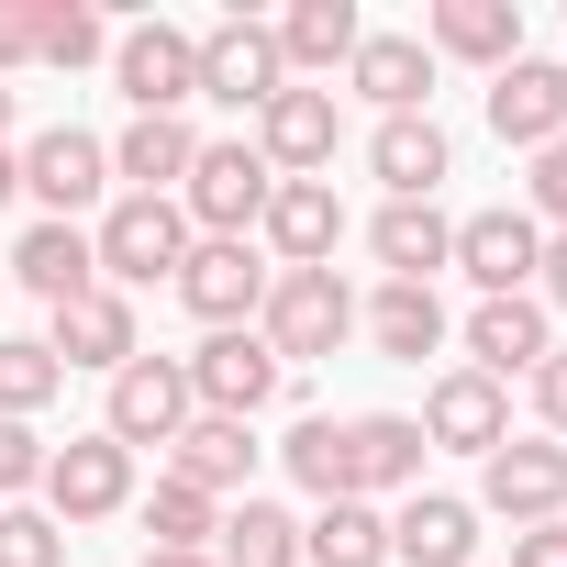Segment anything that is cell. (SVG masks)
Segmentation results:
<instances>
[{"instance_id":"cell-37","label":"cell","mask_w":567,"mask_h":567,"mask_svg":"<svg viewBox=\"0 0 567 567\" xmlns=\"http://www.w3.org/2000/svg\"><path fill=\"white\" fill-rule=\"evenodd\" d=\"M23 489H45V434L0 412V501H23Z\"/></svg>"},{"instance_id":"cell-26","label":"cell","mask_w":567,"mask_h":567,"mask_svg":"<svg viewBox=\"0 0 567 567\" xmlns=\"http://www.w3.org/2000/svg\"><path fill=\"white\" fill-rule=\"evenodd\" d=\"M346 79L379 101V123H401V112L434 101V45H423V34H368V45L346 56Z\"/></svg>"},{"instance_id":"cell-10","label":"cell","mask_w":567,"mask_h":567,"mask_svg":"<svg viewBox=\"0 0 567 567\" xmlns=\"http://www.w3.org/2000/svg\"><path fill=\"white\" fill-rule=\"evenodd\" d=\"M112 79H123L134 112H189V101H200V34L134 23V34H112Z\"/></svg>"},{"instance_id":"cell-25","label":"cell","mask_w":567,"mask_h":567,"mask_svg":"<svg viewBox=\"0 0 567 567\" xmlns=\"http://www.w3.org/2000/svg\"><path fill=\"white\" fill-rule=\"evenodd\" d=\"M357 334L379 346V357H401V368H423L456 323H445V301L434 290H412V278H379V301H357Z\"/></svg>"},{"instance_id":"cell-6","label":"cell","mask_w":567,"mask_h":567,"mask_svg":"<svg viewBox=\"0 0 567 567\" xmlns=\"http://www.w3.org/2000/svg\"><path fill=\"white\" fill-rule=\"evenodd\" d=\"M134 501V456L112 445V434H68V445H45V523L68 534V523H112Z\"/></svg>"},{"instance_id":"cell-43","label":"cell","mask_w":567,"mask_h":567,"mask_svg":"<svg viewBox=\"0 0 567 567\" xmlns=\"http://www.w3.org/2000/svg\"><path fill=\"white\" fill-rule=\"evenodd\" d=\"M12 189H23V156H12V145H0V200H12Z\"/></svg>"},{"instance_id":"cell-44","label":"cell","mask_w":567,"mask_h":567,"mask_svg":"<svg viewBox=\"0 0 567 567\" xmlns=\"http://www.w3.org/2000/svg\"><path fill=\"white\" fill-rule=\"evenodd\" d=\"M134 567H212V556H134Z\"/></svg>"},{"instance_id":"cell-42","label":"cell","mask_w":567,"mask_h":567,"mask_svg":"<svg viewBox=\"0 0 567 567\" xmlns=\"http://www.w3.org/2000/svg\"><path fill=\"white\" fill-rule=\"evenodd\" d=\"M534 301L567 312V234H545V267H534Z\"/></svg>"},{"instance_id":"cell-16","label":"cell","mask_w":567,"mask_h":567,"mask_svg":"<svg viewBox=\"0 0 567 567\" xmlns=\"http://www.w3.org/2000/svg\"><path fill=\"white\" fill-rule=\"evenodd\" d=\"M489 134L523 145V156L567 145V79H556V56H512V68L489 79Z\"/></svg>"},{"instance_id":"cell-4","label":"cell","mask_w":567,"mask_h":567,"mask_svg":"<svg viewBox=\"0 0 567 567\" xmlns=\"http://www.w3.org/2000/svg\"><path fill=\"white\" fill-rule=\"evenodd\" d=\"M178 368H189V401H200V412H223V423H256L278 390H290V368L267 357V334H256V323L200 334V357H178Z\"/></svg>"},{"instance_id":"cell-39","label":"cell","mask_w":567,"mask_h":567,"mask_svg":"<svg viewBox=\"0 0 567 567\" xmlns=\"http://www.w3.org/2000/svg\"><path fill=\"white\" fill-rule=\"evenodd\" d=\"M534 412H545V445H567V346L534 368Z\"/></svg>"},{"instance_id":"cell-20","label":"cell","mask_w":567,"mask_h":567,"mask_svg":"<svg viewBox=\"0 0 567 567\" xmlns=\"http://www.w3.org/2000/svg\"><path fill=\"white\" fill-rule=\"evenodd\" d=\"M189 156H200L189 112H134V123H123V145H112V178H123L134 200H178Z\"/></svg>"},{"instance_id":"cell-7","label":"cell","mask_w":567,"mask_h":567,"mask_svg":"<svg viewBox=\"0 0 567 567\" xmlns=\"http://www.w3.org/2000/svg\"><path fill=\"white\" fill-rule=\"evenodd\" d=\"M278 90H290V68H278V34H267L256 12H223V23L200 34V101H223V112H267Z\"/></svg>"},{"instance_id":"cell-31","label":"cell","mask_w":567,"mask_h":567,"mask_svg":"<svg viewBox=\"0 0 567 567\" xmlns=\"http://www.w3.org/2000/svg\"><path fill=\"white\" fill-rule=\"evenodd\" d=\"M212 567H301V523L245 489V501L223 512V534H212Z\"/></svg>"},{"instance_id":"cell-36","label":"cell","mask_w":567,"mask_h":567,"mask_svg":"<svg viewBox=\"0 0 567 567\" xmlns=\"http://www.w3.org/2000/svg\"><path fill=\"white\" fill-rule=\"evenodd\" d=\"M0 567H68V534L23 501H0Z\"/></svg>"},{"instance_id":"cell-22","label":"cell","mask_w":567,"mask_h":567,"mask_svg":"<svg viewBox=\"0 0 567 567\" xmlns=\"http://www.w3.org/2000/svg\"><path fill=\"white\" fill-rule=\"evenodd\" d=\"M390 556H401V567H467V556H478V501L412 489V501L390 512Z\"/></svg>"},{"instance_id":"cell-38","label":"cell","mask_w":567,"mask_h":567,"mask_svg":"<svg viewBox=\"0 0 567 567\" xmlns=\"http://www.w3.org/2000/svg\"><path fill=\"white\" fill-rule=\"evenodd\" d=\"M534 223H545V234H567V145H545V156H534Z\"/></svg>"},{"instance_id":"cell-45","label":"cell","mask_w":567,"mask_h":567,"mask_svg":"<svg viewBox=\"0 0 567 567\" xmlns=\"http://www.w3.org/2000/svg\"><path fill=\"white\" fill-rule=\"evenodd\" d=\"M0 145H12V90H0Z\"/></svg>"},{"instance_id":"cell-1","label":"cell","mask_w":567,"mask_h":567,"mask_svg":"<svg viewBox=\"0 0 567 567\" xmlns=\"http://www.w3.org/2000/svg\"><path fill=\"white\" fill-rule=\"evenodd\" d=\"M256 334H267V357H278V368L334 357V346L357 334V290H346V267H278V278H267Z\"/></svg>"},{"instance_id":"cell-19","label":"cell","mask_w":567,"mask_h":567,"mask_svg":"<svg viewBox=\"0 0 567 567\" xmlns=\"http://www.w3.org/2000/svg\"><path fill=\"white\" fill-rule=\"evenodd\" d=\"M267 34H278V68H290L301 90H312V79H334V68H346V56L368 45V23H357V0H290V12H278Z\"/></svg>"},{"instance_id":"cell-12","label":"cell","mask_w":567,"mask_h":567,"mask_svg":"<svg viewBox=\"0 0 567 567\" xmlns=\"http://www.w3.org/2000/svg\"><path fill=\"white\" fill-rule=\"evenodd\" d=\"M256 156H267V178H323L334 167V145H346V123H334V90H278L267 112H256V134H245Z\"/></svg>"},{"instance_id":"cell-32","label":"cell","mask_w":567,"mask_h":567,"mask_svg":"<svg viewBox=\"0 0 567 567\" xmlns=\"http://www.w3.org/2000/svg\"><path fill=\"white\" fill-rule=\"evenodd\" d=\"M278 467H290L312 501H357V456H346V423L334 412H301L290 434H278Z\"/></svg>"},{"instance_id":"cell-21","label":"cell","mask_w":567,"mask_h":567,"mask_svg":"<svg viewBox=\"0 0 567 567\" xmlns=\"http://www.w3.org/2000/svg\"><path fill=\"white\" fill-rule=\"evenodd\" d=\"M167 478L200 489V501H234L256 478V423H223V412H189V434L167 445Z\"/></svg>"},{"instance_id":"cell-15","label":"cell","mask_w":567,"mask_h":567,"mask_svg":"<svg viewBox=\"0 0 567 567\" xmlns=\"http://www.w3.org/2000/svg\"><path fill=\"white\" fill-rule=\"evenodd\" d=\"M423 445H445V456H489V445H512V390L478 379V368H445V379L423 390Z\"/></svg>"},{"instance_id":"cell-30","label":"cell","mask_w":567,"mask_h":567,"mask_svg":"<svg viewBox=\"0 0 567 567\" xmlns=\"http://www.w3.org/2000/svg\"><path fill=\"white\" fill-rule=\"evenodd\" d=\"M301 567H390V512L379 501H323L301 523Z\"/></svg>"},{"instance_id":"cell-18","label":"cell","mask_w":567,"mask_h":567,"mask_svg":"<svg viewBox=\"0 0 567 567\" xmlns=\"http://www.w3.org/2000/svg\"><path fill=\"white\" fill-rule=\"evenodd\" d=\"M45 357L56 368H134L145 346H134V301L123 290H79V301H56V323H45Z\"/></svg>"},{"instance_id":"cell-24","label":"cell","mask_w":567,"mask_h":567,"mask_svg":"<svg viewBox=\"0 0 567 567\" xmlns=\"http://www.w3.org/2000/svg\"><path fill=\"white\" fill-rule=\"evenodd\" d=\"M434 56H467V68H512L523 56V0H434V23H423Z\"/></svg>"},{"instance_id":"cell-17","label":"cell","mask_w":567,"mask_h":567,"mask_svg":"<svg viewBox=\"0 0 567 567\" xmlns=\"http://www.w3.org/2000/svg\"><path fill=\"white\" fill-rule=\"evenodd\" d=\"M256 234H267L278 267H334V245H346V200H334V178H278Z\"/></svg>"},{"instance_id":"cell-28","label":"cell","mask_w":567,"mask_h":567,"mask_svg":"<svg viewBox=\"0 0 567 567\" xmlns=\"http://www.w3.org/2000/svg\"><path fill=\"white\" fill-rule=\"evenodd\" d=\"M12 278L56 312V301H79V290H101V256H90V223H34L23 245H12Z\"/></svg>"},{"instance_id":"cell-2","label":"cell","mask_w":567,"mask_h":567,"mask_svg":"<svg viewBox=\"0 0 567 567\" xmlns=\"http://www.w3.org/2000/svg\"><path fill=\"white\" fill-rule=\"evenodd\" d=\"M267 156L245 145V134H223V145H200L189 156V178H178V212H189V234L200 245H256V223H267Z\"/></svg>"},{"instance_id":"cell-34","label":"cell","mask_w":567,"mask_h":567,"mask_svg":"<svg viewBox=\"0 0 567 567\" xmlns=\"http://www.w3.org/2000/svg\"><path fill=\"white\" fill-rule=\"evenodd\" d=\"M145 534H156V556H212V534H223V501H200V489L156 478V489H145Z\"/></svg>"},{"instance_id":"cell-8","label":"cell","mask_w":567,"mask_h":567,"mask_svg":"<svg viewBox=\"0 0 567 567\" xmlns=\"http://www.w3.org/2000/svg\"><path fill=\"white\" fill-rule=\"evenodd\" d=\"M189 368L178 357H134V368H112V412H101V434L134 456V445H178L189 434Z\"/></svg>"},{"instance_id":"cell-40","label":"cell","mask_w":567,"mask_h":567,"mask_svg":"<svg viewBox=\"0 0 567 567\" xmlns=\"http://www.w3.org/2000/svg\"><path fill=\"white\" fill-rule=\"evenodd\" d=\"M12 68H34V12H23V0H0V79H12Z\"/></svg>"},{"instance_id":"cell-27","label":"cell","mask_w":567,"mask_h":567,"mask_svg":"<svg viewBox=\"0 0 567 567\" xmlns=\"http://www.w3.org/2000/svg\"><path fill=\"white\" fill-rule=\"evenodd\" d=\"M368 167H379V189H390V200H434V178L456 167V145H445V123H434V112H401V123H379V134H368Z\"/></svg>"},{"instance_id":"cell-23","label":"cell","mask_w":567,"mask_h":567,"mask_svg":"<svg viewBox=\"0 0 567 567\" xmlns=\"http://www.w3.org/2000/svg\"><path fill=\"white\" fill-rule=\"evenodd\" d=\"M346 456H357V501H379V489H401V501H412L434 445H423V423H412V412H357V423H346Z\"/></svg>"},{"instance_id":"cell-41","label":"cell","mask_w":567,"mask_h":567,"mask_svg":"<svg viewBox=\"0 0 567 567\" xmlns=\"http://www.w3.org/2000/svg\"><path fill=\"white\" fill-rule=\"evenodd\" d=\"M512 567H567V523H534V534H512Z\"/></svg>"},{"instance_id":"cell-13","label":"cell","mask_w":567,"mask_h":567,"mask_svg":"<svg viewBox=\"0 0 567 567\" xmlns=\"http://www.w3.org/2000/svg\"><path fill=\"white\" fill-rule=\"evenodd\" d=\"M456 346H467V368H478V379H501V390H512V379H534V368L556 357V312H545L534 290H523V301H478V312L456 323Z\"/></svg>"},{"instance_id":"cell-33","label":"cell","mask_w":567,"mask_h":567,"mask_svg":"<svg viewBox=\"0 0 567 567\" xmlns=\"http://www.w3.org/2000/svg\"><path fill=\"white\" fill-rule=\"evenodd\" d=\"M23 12H34V68H90V56H112V23L90 12V0H23Z\"/></svg>"},{"instance_id":"cell-14","label":"cell","mask_w":567,"mask_h":567,"mask_svg":"<svg viewBox=\"0 0 567 567\" xmlns=\"http://www.w3.org/2000/svg\"><path fill=\"white\" fill-rule=\"evenodd\" d=\"M23 189L45 200V223H79V212L112 189V145H101V134H79V123H56V134H34V145H23Z\"/></svg>"},{"instance_id":"cell-5","label":"cell","mask_w":567,"mask_h":567,"mask_svg":"<svg viewBox=\"0 0 567 567\" xmlns=\"http://www.w3.org/2000/svg\"><path fill=\"white\" fill-rule=\"evenodd\" d=\"M478 512H501L512 534H534V523H567V445H545V434H512V445H489V456H478Z\"/></svg>"},{"instance_id":"cell-46","label":"cell","mask_w":567,"mask_h":567,"mask_svg":"<svg viewBox=\"0 0 567 567\" xmlns=\"http://www.w3.org/2000/svg\"><path fill=\"white\" fill-rule=\"evenodd\" d=\"M556 79H567V56H556Z\"/></svg>"},{"instance_id":"cell-9","label":"cell","mask_w":567,"mask_h":567,"mask_svg":"<svg viewBox=\"0 0 567 567\" xmlns=\"http://www.w3.org/2000/svg\"><path fill=\"white\" fill-rule=\"evenodd\" d=\"M445 267H467V278H478V301H523V290H534V267H545V223H534V212H512V200H501V212H467Z\"/></svg>"},{"instance_id":"cell-11","label":"cell","mask_w":567,"mask_h":567,"mask_svg":"<svg viewBox=\"0 0 567 567\" xmlns=\"http://www.w3.org/2000/svg\"><path fill=\"white\" fill-rule=\"evenodd\" d=\"M267 278H278V267H267L256 245H189V267L167 278V290L200 312V334H234V323L267 312Z\"/></svg>"},{"instance_id":"cell-3","label":"cell","mask_w":567,"mask_h":567,"mask_svg":"<svg viewBox=\"0 0 567 567\" xmlns=\"http://www.w3.org/2000/svg\"><path fill=\"white\" fill-rule=\"evenodd\" d=\"M189 245H200V234H189V212H178V200H134V189H123V200L101 212V234H90L101 290H123V301H134V290H156V278H178V267H189Z\"/></svg>"},{"instance_id":"cell-29","label":"cell","mask_w":567,"mask_h":567,"mask_svg":"<svg viewBox=\"0 0 567 567\" xmlns=\"http://www.w3.org/2000/svg\"><path fill=\"white\" fill-rule=\"evenodd\" d=\"M368 256H379L390 278H412V290H434V267L456 256V223H445L434 200H390V212L368 223Z\"/></svg>"},{"instance_id":"cell-35","label":"cell","mask_w":567,"mask_h":567,"mask_svg":"<svg viewBox=\"0 0 567 567\" xmlns=\"http://www.w3.org/2000/svg\"><path fill=\"white\" fill-rule=\"evenodd\" d=\"M56 390H68V368L45 357V334H0V412H12V423H34Z\"/></svg>"}]
</instances>
